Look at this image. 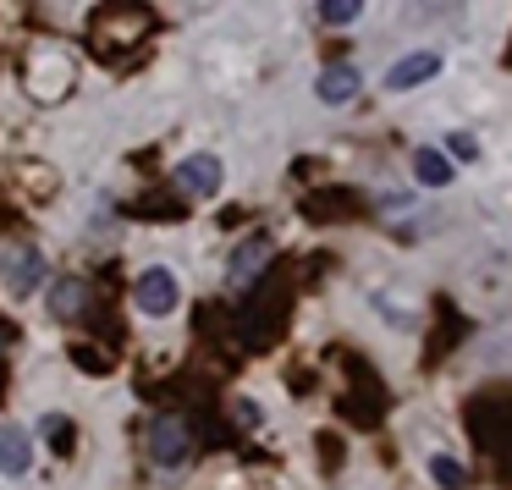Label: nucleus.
Returning <instances> with one entry per match:
<instances>
[{"label":"nucleus","mask_w":512,"mask_h":490,"mask_svg":"<svg viewBox=\"0 0 512 490\" xmlns=\"http://www.w3.org/2000/svg\"><path fill=\"white\" fill-rule=\"evenodd\" d=\"M149 457H155L160 468H182L193 457V430L188 419H177V413H160L155 424H149Z\"/></svg>","instance_id":"nucleus-1"},{"label":"nucleus","mask_w":512,"mask_h":490,"mask_svg":"<svg viewBox=\"0 0 512 490\" xmlns=\"http://www.w3.org/2000/svg\"><path fill=\"white\" fill-rule=\"evenodd\" d=\"M133 303H138V314H149V320H166V314L182 303L177 276H171L166 265H149L144 276L133 281Z\"/></svg>","instance_id":"nucleus-2"},{"label":"nucleus","mask_w":512,"mask_h":490,"mask_svg":"<svg viewBox=\"0 0 512 490\" xmlns=\"http://www.w3.org/2000/svg\"><path fill=\"white\" fill-rule=\"evenodd\" d=\"M0 281L23 298V292H34L39 281H45V254H39L34 243H17V248H6L0 254Z\"/></svg>","instance_id":"nucleus-3"},{"label":"nucleus","mask_w":512,"mask_h":490,"mask_svg":"<svg viewBox=\"0 0 512 490\" xmlns=\"http://www.w3.org/2000/svg\"><path fill=\"white\" fill-rule=\"evenodd\" d=\"M430 78H441V50H408V56L391 61L386 89L391 94H408V89H424Z\"/></svg>","instance_id":"nucleus-4"},{"label":"nucleus","mask_w":512,"mask_h":490,"mask_svg":"<svg viewBox=\"0 0 512 490\" xmlns=\"http://www.w3.org/2000/svg\"><path fill=\"white\" fill-rule=\"evenodd\" d=\"M177 188L182 193H193V199H215L221 193V182H226V166L215 155H188V160H177Z\"/></svg>","instance_id":"nucleus-5"},{"label":"nucleus","mask_w":512,"mask_h":490,"mask_svg":"<svg viewBox=\"0 0 512 490\" xmlns=\"http://www.w3.org/2000/svg\"><path fill=\"white\" fill-rule=\"evenodd\" d=\"M358 89H364V72H358L353 61H331V67H320V78H314V94H320L325 105H347Z\"/></svg>","instance_id":"nucleus-6"},{"label":"nucleus","mask_w":512,"mask_h":490,"mask_svg":"<svg viewBox=\"0 0 512 490\" xmlns=\"http://www.w3.org/2000/svg\"><path fill=\"white\" fill-rule=\"evenodd\" d=\"M34 468V435L23 424H0V474L23 479Z\"/></svg>","instance_id":"nucleus-7"},{"label":"nucleus","mask_w":512,"mask_h":490,"mask_svg":"<svg viewBox=\"0 0 512 490\" xmlns=\"http://www.w3.org/2000/svg\"><path fill=\"white\" fill-rule=\"evenodd\" d=\"M265 259H270V243L265 237H248V243L232 254V265H226V287H248V276H254Z\"/></svg>","instance_id":"nucleus-8"},{"label":"nucleus","mask_w":512,"mask_h":490,"mask_svg":"<svg viewBox=\"0 0 512 490\" xmlns=\"http://www.w3.org/2000/svg\"><path fill=\"white\" fill-rule=\"evenodd\" d=\"M413 177L424 182V188H446L452 182V160H446V149H413Z\"/></svg>","instance_id":"nucleus-9"},{"label":"nucleus","mask_w":512,"mask_h":490,"mask_svg":"<svg viewBox=\"0 0 512 490\" xmlns=\"http://www.w3.org/2000/svg\"><path fill=\"white\" fill-rule=\"evenodd\" d=\"M83 303H89L83 281H56V287H50V314H56V320H72V314H83Z\"/></svg>","instance_id":"nucleus-10"},{"label":"nucleus","mask_w":512,"mask_h":490,"mask_svg":"<svg viewBox=\"0 0 512 490\" xmlns=\"http://www.w3.org/2000/svg\"><path fill=\"white\" fill-rule=\"evenodd\" d=\"M430 479L441 490H463L468 485V468H463V457H452V452H435L430 457Z\"/></svg>","instance_id":"nucleus-11"},{"label":"nucleus","mask_w":512,"mask_h":490,"mask_svg":"<svg viewBox=\"0 0 512 490\" xmlns=\"http://www.w3.org/2000/svg\"><path fill=\"white\" fill-rule=\"evenodd\" d=\"M314 17H320L325 28H347V23H358V17H364V0H320V6H314Z\"/></svg>","instance_id":"nucleus-12"},{"label":"nucleus","mask_w":512,"mask_h":490,"mask_svg":"<svg viewBox=\"0 0 512 490\" xmlns=\"http://www.w3.org/2000/svg\"><path fill=\"white\" fill-rule=\"evenodd\" d=\"M446 160H463V166H474V160H479V138H474V133H446Z\"/></svg>","instance_id":"nucleus-13"}]
</instances>
